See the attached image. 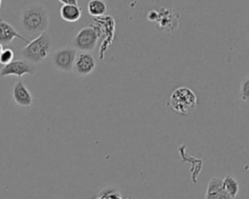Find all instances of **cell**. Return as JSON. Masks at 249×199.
I'll return each mask as SVG.
<instances>
[{"mask_svg": "<svg viewBox=\"0 0 249 199\" xmlns=\"http://www.w3.org/2000/svg\"><path fill=\"white\" fill-rule=\"evenodd\" d=\"M49 12L42 3L26 5L19 15V25L23 32L31 37H37L46 32L49 27Z\"/></svg>", "mask_w": 249, "mask_h": 199, "instance_id": "obj_1", "label": "cell"}, {"mask_svg": "<svg viewBox=\"0 0 249 199\" xmlns=\"http://www.w3.org/2000/svg\"><path fill=\"white\" fill-rule=\"evenodd\" d=\"M52 50V41L49 33L43 32L32 41H29L27 45L20 50L19 55L21 59L26 60L34 65L44 61Z\"/></svg>", "mask_w": 249, "mask_h": 199, "instance_id": "obj_2", "label": "cell"}, {"mask_svg": "<svg viewBox=\"0 0 249 199\" xmlns=\"http://www.w3.org/2000/svg\"><path fill=\"white\" fill-rule=\"evenodd\" d=\"M197 98L196 93L186 86L175 88L169 97L170 107L179 114L188 115L196 108Z\"/></svg>", "mask_w": 249, "mask_h": 199, "instance_id": "obj_3", "label": "cell"}, {"mask_svg": "<svg viewBox=\"0 0 249 199\" xmlns=\"http://www.w3.org/2000/svg\"><path fill=\"white\" fill-rule=\"evenodd\" d=\"M99 32L95 26L89 25L83 27L73 38V46L81 52H89L96 47Z\"/></svg>", "mask_w": 249, "mask_h": 199, "instance_id": "obj_4", "label": "cell"}, {"mask_svg": "<svg viewBox=\"0 0 249 199\" xmlns=\"http://www.w3.org/2000/svg\"><path fill=\"white\" fill-rule=\"evenodd\" d=\"M78 50L72 46H65L57 49L52 53L53 67L61 72H72Z\"/></svg>", "mask_w": 249, "mask_h": 199, "instance_id": "obj_5", "label": "cell"}, {"mask_svg": "<svg viewBox=\"0 0 249 199\" xmlns=\"http://www.w3.org/2000/svg\"><path fill=\"white\" fill-rule=\"evenodd\" d=\"M37 71V68L34 64L23 60V59H18L13 60L7 65H4L0 70V76L1 77H7V76H17L18 80L23 75H34Z\"/></svg>", "mask_w": 249, "mask_h": 199, "instance_id": "obj_6", "label": "cell"}, {"mask_svg": "<svg viewBox=\"0 0 249 199\" xmlns=\"http://www.w3.org/2000/svg\"><path fill=\"white\" fill-rule=\"evenodd\" d=\"M96 61L90 52H79L76 56L73 72L81 77L89 75L95 69Z\"/></svg>", "mask_w": 249, "mask_h": 199, "instance_id": "obj_7", "label": "cell"}, {"mask_svg": "<svg viewBox=\"0 0 249 199\" xmlns=\"http://www.w3.org/2000/svg\"><path fill=\"white\" fill-rule=\"evenodd\" d=\"M12 97L15 103L22 108L30 107L33 104V96L21 80L15 83L12 88Z\"/></svg>", "mask_w": 249, "mask_h": 199, "instance_id": "obj_8", "label": "cell"}, {"mask_svg": "<svg viewBox=\"0 0 249 199\" xmlns=\"http://www.w3.org/2000/svg\"><path fill=\"white\" fill-rule=\"evenodd\" d=\"M62 4L59 14L63 20L67 22H75L82 17V10L76 0H59Z\"/></svg>", "mask_w": 249, "mask_h": 199, "instance_id": "obj_9", "label": "cell"}, {"mask_svg": "<svg viewBox=\"0 0 249 199\" xmlns=\"http://www.w3.org/2000/svg\"><path fill=\"white\" fill-rule=\"evenodd\" d=\"M15 38H18L26 44L29 42L24 36L19 34L12 24L0 17V45L8 46L14 41Z\"/></svg>", "mask_w": 249, "mask_h": 199, "instance_id": "obj_10", "label": "cell"}, {"mask_svg": "<svg viewBox=\"0 0 249 199\" xmlns=\"http://www.w3.org/2000/svg\"><path fill=\"white\" fill-rule=\"evenodd\" d=\"M204 199H231L222 186L221 178H212L208 182Z\"/></svg>", "mask_w": 249, "mask_h": 199, "instance_id": "obj_11", "label": "cell"}, {"mask_svg": "<svg viewBox=\"0 0 249 199\" xmlns=\"http://www.w3.org/2000/svg\"><path fill=\"white\" fill-rule=\"evenodd\" d=\"M222 186L231 199H234L239 191L238 182L231 175H227L224 179H222Z\"/></svg>", "mask_w": 249, "mask_h": 199, "instance_id": "obj_12", "label": "cell"}, {"mask_svg": "<svg viewBox=\"0 0 249 199\" xmlns=\"http://www.w3.org/2000/svg\"><path fill=\"white\" fill-rule=\"evenodd\" d=\"M107 11V5L102 0H90L88 3V12L92 17H102Z\"/></svg>", "mask_w": 249, "mask_h": 199, "instance_id": "obj_13", "label": "cell"}, {"mask_svg": "<svg viewBox=\"0 0 249 199\" xmlns=\"http://www.w3.org/2000/svg\"><path fill=\"white\" fill-rule=\"evenodd\" d=\"M94 199H132L131 197H124L121 192L115 187H105Z\"/></svg>", "mask_w": 249, "mask_h": 199, "instance_id": "obj_14", "label": "cell"}, {"mask_svg": "<svg viewBox=\"0 0 249 199\" xmlns=\"http://www.w3.org/2000/svg\"><path fill=\"white\" fill-rule=\"evenodd\" d=\"M248 85H249V77H245L241 83H240V98L242 101L247 102L248 101Z\"/></svg>", "mask_w": 249, "mask_h": 199, "instance_id": "obj_15", "label": "cell"}, {"mask_svg": "<svg viewBox=\"0 0 249 199\" xmlns=\"http://www.w3.org/2000/svg\"><path fill=\"white\" fill-rule=\"evenodd\" d=\"M14 59V51L13 50L7 48V49H4L1 55H0V63L4 65H7L9 64L10 62H12Z\"/></svg>", "mask_w": 249, "mask_h": 199, "instance_id": "obj_16", "label": "cell"}, {"mask_svg": "<svg viewBox=\"0 0 249 199\" xmlns=\"http://www.w3.org/2000/svg\"><path fill=\"white\" fill-rule=\"evenodd\" d=\"M3 50H4V49H3V46H1V45H0V55H1L2 51H3Z\"/></svg>", "mask_w": 249, "mask_h": 199, "instance_id": "obj_17", "label": "cell"}, {"mask_svg": "<svg viewBox=\"0 0 249 199\" xmlns=\"http://www.w3.org/2000/svg\"><path fill=\"white\" fill-rule=\"evenodd\" d=\"M1 6H2V1L0 0V9H1Z\"/></svg>", "mask_w": 249, "mask_h": 199, "instance_id": "obj_18", "label": "cell"}]
</instances>
